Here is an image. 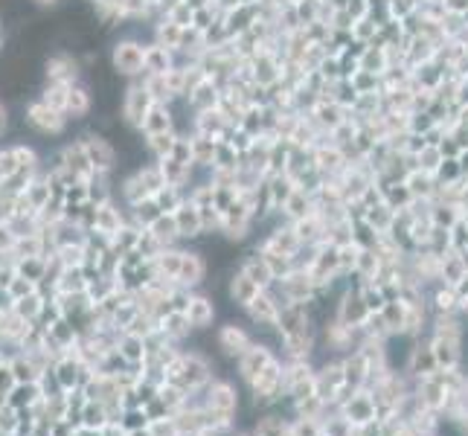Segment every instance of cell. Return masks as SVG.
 I'll return each mask as SVG.
<instances>
[{
  "instance_id": "d6986e66",
  "label": "cell",
  "mask_w": 468,
  "mask_h": 436,
  "mask_svg": "<svg viewBox=\"0 0 468 436\" xmlns=\"http://www.w3.org/2000/svg\"><path fill=\"white\" fill-rule=\"evenodd\" d=\"M9 131V105L0 99V137H4Z\"/></svg>"
},
{
  "instance_id": "8fae6325",
  "label": "cell",
  "mask_w": 468,
  "mask_h": 436,
  "mask_svg": "<svg viewBox=\"0 0 468 436\" xmlns=\"http://www.w3.org/2000/svg\"><path fill=\"white\" fill-rule=\"evenodd\" d=\"M67 97H70V85H44L38 90V99L61 114H67Z\"/></svg>"
},
{
  "instance_id": "277c9868",
  "label": "cell",
  "mask_w": 468,
  "mask_h": 436,
  "mask_svg": "<svg viewBox=\"0 0 468 436\" xmlns=\"http://www.w3.org/2000/svg\"><path fill=\"white\" fill-rule=\"evenodd\" d=\"M82 143H85L87 158H90V163H93V169H97V172H114L116 169L119 151H116V146L105 134L87 131V134H82Z\"/></svg>"
},
{
  "instance_id": "44dd1931",
  "label": "cell",
  "mask_w": 468,
  "mask_h": 436,
  "mask_svg": "<svg viewBox=\"0 0 468 436\" xmlns=\"http://www.w3.org/2000/svg\"><path fill=\"white\" fill-rule=\"evenodd\" d=\"M87 4H93V0H87Z\"/></svg>"
},
{
  "instance_id": "7c38bea8",
  "label": "cell",
  "mask_w": 468,
  "mask_h": 436,
  "mask_svg": "<svg viewBox=\"0 0 468 436\" xmlns=\"http://www.w3.org/2000/svg\"><path fill=\"white\" fill-rule=\"evenodd\" d=\"M175 143H178V134L175 131H163V134H148L146 137V148L154 154V160H163L175 151Z\"/></svg>"
},
{
  "instance_id": "8992f818",
  "label": "cell",
  "mask_w": 468,
  "mask_h": 436,
  "mask_svg": "<svg viewBox=\"0 0 468 436\" xmlns=\"http://www.w3.org/2000/svg\"><path fill=\"white\" fill-rule=\"evenodd\" d=\"M140 131L148 134H163V131H175V116H172V102H154L143 119Z\"/></svg>"
},
{
  "instance_id": "6da1fadb",
  "label": "cell",
  "mask_w": 468,
  "mask_h": 436,
  "mask_svg": "<svg viewBox=\"0 0 468 436\" xmlns=\"http://www.w3.org/2000/svg\"><path fill=\"white\" fill-rule=\"evenodd\" d=\"M21 119H23V126H29V129H33L36 134H41V137H58V134H65L67 122H70L67 114H61V111L44 105L38 97L29 99V102L23 105V116H21Z\"/></svg>"
},
{
  "instance_id": "ac0fdd59",
  "label": "cell",
  "mask_w": 468,
  "mask_h": 436,
  "mask_svg": "<svg viewBox=\"0 0 468 436\" xmlns=\"http://www.w3.org/2000/svg\"><path fill=\"white\" fill-rule=\"evenodd\" d=\"M204 273V265L195 259V256H183V265H180V276H190L186 283H198Z\"/></svg>"
},
{
  "instance_id": "5bb4252c",
  "label": "cell",
  "mask_w": 468,
  "mask_h": 436,
  "mask_svg": "<svg viewBox=\"0 0 468 436\" xmlns=\"http://www.w3.org/2000/svg\"><path fill=\"white\" fill-rule=\"evenodd\" d=\"M247 308H251L254 320H259V323H271V326H273V323H276V317H279V315H276V305H273L268 297H262V294H259L251 305H247Z\"/></svg>"
},
{
  "instance_id": "2e32d148",
  "label": "cell",
  "mask_w": 468,
  "mask_h": 436,
  "mask_svg": "<svg viewBox=\"0 0 468 436\" xmlns=\"http://www.w3.org/2000/svg\"><path fill=\"white\" fill-rule=\"evenodd\" d=\"M186 320H192L195 326H204L212 320V305L207 300H192L190 308H186Z\"/></svg>"
},
{
  "instance_id": "ba28073f",
  "label": "cell",
  "mask_w": 468,
  "mask_h": 436,
  "mask_svg": "<svg viewBox=\"0 0 468 436\" xmlns=\"http://www.w3.org/2000/svg\"><path fill=\"white\" fill-rule=\"evenodd\" d=\"M93 108V93L85 82L70 85V97H67V116L70 119H85Z\"/></svg>"
},
{
  "instance_id": "7a4b0ae2",
  "label": "cell",
  "mask_w": 468,
  "mask_h": 436,
  "mask_svg": "<svg viewBox=\"0 0 468 436\" xmlns=\"http://www.w3.org/2000/svg\"><path fill=\"white\" fill-rule=\"evenodd\" d=\"M111 70L126 79H140L146 73V44L137 38H122L111 50Z\"/></svg>"
},
{
  "instance_id": "4fadbf2b",
  "label": "cell",
  "mask_w": 468,
  "mask_h": 436,
  "mask_svg": "<svg viewBox=\"0 0 468 436\" xmlns=\"http://www.w3.org/2000/svg\"><path fill=\"white\" fill-rule=\"evenodd\" d=\"M160 163V172H163V178H166V186H183V180L190 178V169L192 166H186V163H180L178 158H163V160H158Z\"/></svg>"
},
{
  "instance_id": "30bf717a",
  "label": "cell",
  "mask_w": 468,
  "mask_h": 436,
  "mask_svg": "<svg viewBox=\"0 0 468 436\" xmlns=\"http://www.w3.org/2000/svg\"><path fill=\"white\" fill-rule=\"evenodd\" d=\"M259 294H262V285L247 276L244 271L239 276H233V300H239V305H251Z\"/></svg>"
},
{
  "instance_id": "e0dca14e",
  "label": "cell",
  "mask_w": 468,
  "mask_h": 436,
  "mask_svg": "<svg viewBox=\"0 0 468 436\" xmlns=\"http://www.w3.org/2000/svg\"><path fill=\"white\" fill-rule=\"evenodd\" d=\"M18 169H21V166H18V158H15L12 146H0V180L9 178V175H15Z\"/></svg>"
},
{
  "instance_id": "9a60e30c",
  "label": "cell",
  "mask_w": 468,
  "mask_h": 436,
  "mask_svg": "<svg viewBox=\"0 0 468 436\" xmlns=\"http://www.w3.org/2000/svg\"><path fill=\"white\" fill-rule=\"evenodd\" d=\"M12 151H15V158H18V166H23V169H41V154L33 146L12 143Z\"/></svg>"
},
{
  "instance_id": "52a82bcc",
  "label": "cell",
  "mask_w": 468,
  "mask_h": 436,
  "mask_svg": "<svg viewBox=\"0 0 468 436\" xmlns=\"http://www.w3.org/2000/svg\"><path fill=\"white\" fill-rule=\"evenodd\" d=\"M172 67H178L175 65V50H169L158 41L146 44V73L148 76H166Z\"/></svg>"
},
{
  "instance_id": "3957f363",
  "label": "cell",
  "mask_w": 468,
  "mask_h": 436,
  "mask_svg": "<svg viewBox=\"0 0 468 436\" xmlns=\"http://www.w3.org/2000/svg\"><path fill=\"white\" fill-rule=\"evenodd\" d=\"M151 105H154V97L148 93V87L143 85V79H134L126 90H122L119 116H122L126 126H131V129L140 131V126H143V119H146V114H148Z\"/></svg>"
},
{
  "instance_id": "9c48e42d",
  "label": "cell",
  "mask_w": 468,
  "mask_h": 436,
  "mask_svg": "<svg viewBox=\"0 0 468 436\" xmlns=\"http://www.w3.org/2000/svg\"><path fill=\"white\" fill-rule=\"evenodd\" d=\"M154 41L178 53L180 50V41H183V26H178L172 18H163L158 26H154Z\"/></svg>"
},
{
  "instance_id": "ffe728a7",
  "label": "cell",
  "mask_w": 468,
  "mask_h": 436,
  "mask_svg": "<svg viewBox=\"0 0 468 436\" xmlns=\"http://www.w3.org/2000/svg\"><path fill=\"white\" fill-rule=\"evenodd\" d=\"M29 4H33L36 9H55L61 0H29Z\"/></svg>"
},
{
  "instance_id": "5b68a950",
  "label": "cell",
  "mask_w": 468,
  "mask_h": 436,
  "mask_svg": "<svg viewBox=\"0 0 468 436\" xmlns=\"http://www.w3.org/2000/svg\"><path fill=\"white\" fill-rule=\"evenodd\" d=\"M61 154H65V169L70 175H76L79 180H87L93 172H97V169H93V163H90V158H87V148H85L82 137L67 143V146H61Z\"/></svg>"
}]
</instances>
